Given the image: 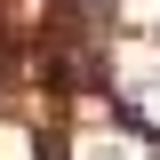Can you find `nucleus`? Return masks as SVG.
<instances>
[{"label":"nucleus","mask_w":160,"mask_h":160,"mask_svg":"<svg viewBox=\"0 0 160 160\" xmlns=\"http://www.w3.org/2000/svg\"><path fill=\"white\" fill-rule=\"evenodd\" d=\"M104 160H120V152H104Z\"/></svg>","instance_id":"obj_1"}]
</instances>
